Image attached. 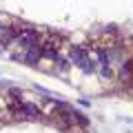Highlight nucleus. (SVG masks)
Masks as SVG:
<instances>
[{"label": "nucleus", "mask_w": 133, "mask_h": 133, "mask_svg": "<svg viewBox=\"0 0 133 133\" xmlns=\"http://www.w3.org/2000/svg\"><path fill=\"white\" fill-rule=\"evenodd\" d=\"M118 78L122 82H129L133 78V64L131 62H122V66H120V73H118Z\"/></svg>", "instance_id": "4"}, {"label": "nucleus", "mask_w": 133, "mask_h": 133, "mask_svg": "<svg viewBox=\"0 0 133 133\" xmlns=\"http://www.w3.org/2000/svg\"><path fill=\"white\" fill-rule=\"evenodd\" d=\"M14 42L20 49H29V47H36V44L42 42V36H40L38 29H33V27H22V29H18V36H16Z\"/></svg>", "instance_id": "2"}, {"label": "nucleus", "mask_w": 133, "mask_h": 133, "mask_svg": "<svg viewBox=\"0 0 133 133\" xmlns=\"http://www.w3.org/2000/svg\"><path fill=\"white\" fill-rule=\"evenodd\" d=\"M22 60L29 62V64H36V62L42 60V47L36 44V47H29V49H22Z\"/></svg>", "instance_id": "3"}, {"label": "nucleus", "mask_w": 133, "mask_h": 133, "mask_svg": "<svg viewBox=\"0 0 133 133\" xmlns=\"http://www.w3.org/2000/svg\"><path fill=\"white\" fill-rule=\"evenodd\" d=\"M69 62L76 66H80L84 73H93L95 71V62L91 60V53H87L84 49L80 47H71V51H69Z\"/></svg>", "instance_id": "1"}, {"label": "nucleus", "mask_w": 133, "mask_h": 133, "mask_svg": "<svg viewBox=\"0 0 133 133\" xmlns=\"http://www.w3.org/2000/svg\"><path fill=\"white\" fill-rule=\"evenodd\" d=\"M0 29H2V22H0Z\"/></svg>", "instance_id": "7"}, {"label": "nucleus", "mask_w": 133, "mask_h": 133, "mask_svg": "<svg viewBox=\"0 0 133 133\" xmlns=\"http://www.w3.org/2000/svg\"><path fill=\"white\" fill-rule=\"evenodd\" d=\"M100 76L104 78V80H111V78L115 76V71H113V64H102V66H100Z\"/></svg>", "instance_id": "6"}, {"label": "nucleus", "mask_w": 133, "mask_h": 133, "mask_svg": "<svg viewBox=\"0 0 133 133\" xmlns=\"http://www.w3.org/2000/svg\"><path fill=\"white\" fill-rule=\"evenodd\" d=\"M53 62H56V66L60 69V73H66V71H69V64H71V62H69V58H62V56H58Z\"/></svg>", "instance_id": "5"}]
</instances>
